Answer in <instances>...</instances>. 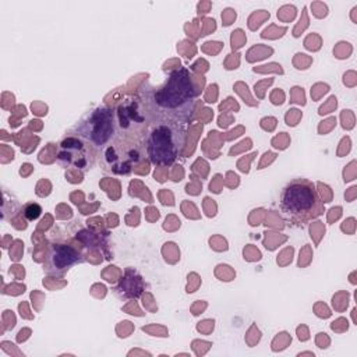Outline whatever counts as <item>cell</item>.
I'll list each match as a JSON object with an SVG mask.
<instances>
[{"label":"cell","instance_id":"5b68a950","mask_svg":"<svg viewBox=\"0 0 357 357\" xmlns=\"http://www.w3.org/2000/svg\"><path fill=\"white\" fill-rule=\"evenodd\" d=\"M78 137L89 142L93 148L103 145L113 134V113L107 109L95 110L88 123H82L78 128Z\"/></svg>","mask_w":357,"mask_h":357},{"label":"cell","instance_id":"277c9868","mask_svg":"<svg viewBox=\"0 0 357 357\" xmlns=\"http://www.w3.org/2000/svg\"><path fill=\"white\" fill-rule=\"evenodd\" d=\"M56 156L59 165L64 169L74 167L77 170L86 172L95 163L96 151L85 139L75 135H68L60 142Z\"/></svg>","mask_w":357,"mask_h":357},{"label":"cell","instance_id":"7a4b0ae2","mask_svg":"<svg viewBox=\"0 0 357 357\" xmlns=\"http://www.w3.org/2000/svg\"><path fill=\"white\" fill-rule=\"evenodd\" d=\"M280 209L286 220L305 225L324 213V202L312 181L296 178L282 190Z\"/></svg>","mask_w":357,"mask_h":357},{"label":"cell","instance_id":"3957f363","mask_svg":"<svg viewBox=\"0 0 357 357\" xmlns=\"http://www.w3.org/2000/svg\"><path fill=\"white\" fill-rule=\"evenodd\" d=\"M185 128L178 123H153L146 139V152L153 165L169 166L185 144Z\"/></svg>","mask_w":357,"mask_h":357},{"label":"cell","instance_id":"6da1fadb","mask_svg":"<svg viewBox=\"0 0 357 357\" xmlns=\"http://www.w3.org/2000/svg\"><path fill=\"white\" fill-rule=\"evenodd\" d=\"M195 89L192 78L184 67L170 73L159 86L146 89L144 98L145 116L149 123H178L191 120L195 106Z\"/></svg>","mask_w":357,"mask_h":357},{"label":"cell","instance_id":"52a82bcc","mask_svg":"<svg viewBox=\"0 0 357 357\" xmlns=\"http://www.w3.org/2000/svg\"><path fill=\"white\" fill-rule=\"evenodd\" d=\"M40 212H42V209H40V206L38 204H29L24 209V213H25L26 219H29V220L36 219L40 215Z\"/></svg>","mask_w":357,"mask_h":357},{"label":"cell","instance_id":"8992f818","mask_svg":"<svg viewBox=\"0 0 357 357\" xmlns=\"http://www.w3.org/2000/svg\"><path fill=\"white\" fill-rule=\"evenodd\" d=\"M79 261V251L68 244L54 243L49 245L43 269L49 276H63Z\"/></svg>","mask_w":357,"mask_h":357}]
</instances>
